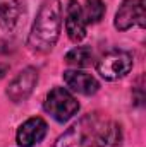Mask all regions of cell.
Segmentation results:
<instances>
[{"mask_svg": "<svg viewBox=\"0 0 146 147\" xmlns=\"http://www.w3.org/2000/svg\"><path fill=\"white\" fill-rule=\"evenodd\" d=\"M60 29H62L60 0H43L29 31L28 38L29 48L40 53L50 51L60 36Z\"/></svg>", "mask_w": 146, "mask_h": 147, "instance_id": "1", "label": "cell"}, {"mask_svg": "<svg viewBox=\"0 0 146 147\" xmlns=\"http://www.w3.org/2000/svg\"><path fill=\"white\" fill-rule=\"evenodd\" d=\"M100 125V118L93 115H86L77 120L72 127H69L52 147H91L95 144L96 128Z\"/></svg>", "mask_w": 146, "mask_h": 147, "instance_id": "2", "label": "cell"}, {"mask_svg": "<svg viewBox=\"0 0 146 147\" xmlns=\"http://www.w3.org/2000/svg\"><path fill=\"white\" fill-rule=\"evenodd\" d=\"M36 84H38V70L33 69V67H26L24 70H21L12 79V82L9 84L7 96L14 103L26 101L31 96V92L36 87Z\"/></svg>", "mask_w": 146, "mask_h": 147, "instance_id": "5", "label": "cell"}, {"mask_svg": "<svg viewBox=\"0 0 146 147\" xmlns=\"http://www.w3.org/2000/svg\"><path fill=\"white\" fill-rule=\"evenodd\" d=\"M48 125L43 118L40 116H33L29 120H26L16 134V142L19 147H35L36 144H40L45 135H46Z\"/></svg>", "mask_w": 146, "mask_h": 147, "instance_id": "6", "label": "cell"}, {"mask_svg": "<svg viewBox=\"0 0 146 147\" xmlns=\"http://www.w3.org/2000/svg\"><path fill=\"white\" fill-rule=\"evenodd\" d=\"M43 108L53 120L65 123L79 111V103L65 87H53L46 94Z\"/></svg>", "mask_w": 146, "mask_h": 147, "instance_id": "3", "label": "cell"}, {"mask_svg": "<svg viewBox=\"0 0 146 147\" xmlns=\"http://www.w3.org/2000/svg\"><path fill=\"white\" fill-rule=\"evenodd\" d=\"M132 101H134V105H138V106H143V103H145V86H143V75L138 79V84L134 86V89H132Z\"/></svg>", "mask_w": 146, "mask_h": 147, "instance_id": "14", "label": "cell"}, {"mask_svg": "<svg viewBox=\"0 0 146 147\" xmlns=\"http://www.w3.org/2000/svg\"><path fill=\"white\" fill-rule=\"evenodd\" d=\"M136 24H139L141 28L146 26V0H138V21Z\"/></svg>", "mask_w": 146, "mask_h": 147, "instance_id": "15", "label": "cell"}, {"mask_svg": "<svg viewBox=\"0 0 146 147\" xmlns=\"http://www.w3.org/2000/svg\"><path fill=\"white\" fill-rule=\"evenodd\" d=\"M138 21V0H124L115 14L113 26L119 31L131 29Z\"/></svg>", "mask_w": 146, "mask_h": 147, "instance_id": "10", "label": "cell"}, {"mask_svg": "<svg viewBox=\"0 0 146 147\" xmlns=\"http://www.w3.org/2000/svg\"><path fill=\"white\" fill-rule=\"evenodd\" d=\"M83 9V16L86 24H95L98 21H102V17L105 16V3L102 0H86Z\"/></svg>", "mask_w": 146, "mask_h": 147, "instance_id": "13", "label": "cell"}, {"mask_svg": "<svg viewBox=\"0 0 146 147\" xmlns=\"http://www.w3.org/2000/svg\"><path fill=\"white\" fill-rule=\"evenodd\" d=\"M64 82H65V86L71 91L84 94V96H91V94H95L100 89L98 80L91 74L81 72L77 69L76 70H65L64 72Z\"/></svg>", "mask_w": 146, "mask_h": 147, "instance_id": "8", "label": "cell"}, {"mask_svg": "<svg viewBox=\"0 0 146 147\" xmlns=\"http://www.w3.org/2000/svg\"><path fill=\"white\" fill-rule=\"evenodd\" d=\"M7 72H9V65H5V63H0V79H3Z\"/></svg>", "mask_w": 146, "mask_h": 147, "instance_id": "16", "label": "cell"}, {"mask_svg": "<svg viewBox=\"0 0 146 147\" xmlns=\"http://www.w3.org/2000/svg\"><path fill=\"white\" fill-rule=\"evenodd\" d=\"M65 31L72 41L79 43L86 36V21L83 9L76 0H69L65 5Z\"/></svg>", "mask_w": 146, "mask_h": 147, "instance_id": "7", "label": "cell"}, {"mask_svg": "<svg viewBox=\"0 0 146 147\" xmlns=\"http://www.w3.org/2000/svg\"><path fill=\"white\" fill-rule=\"evenodd\" d=\"M21 17L19 0H0V28L12 29Z\"/></svg>", "mask_w": 146, "mask_h": 147, "instance_id": "11", "label": "cell"}, {"mask_svg": "<svg viewBox=\"0 0 146 147\" xmlns=\"http://www.w3.org/2000/svg\"><path fill=\"white\" fill-rule=\"evenodd\" d=\"M122 142V128L117 121H100L95 135L96 147H119Z\"/></svg>", "mask_w": 146, "mask_h": 147, "instance_id": "9", "label": "cell"}, {"mask_svg": "<svg viewBox=\"0 0 146 147\" xmlns=\"http://www.w3.org/2000/svg\"><path fill=\"white\" fill-rule=\"evenodd\" d=\"M93 58H95V55L89 46H76L65 55V62L76 69L89 67L93 63Z\"/></svg>", "mask_w": 146, "mask_h": 147, "instance_id": "12", "label": "cell"}, {"mask_svg": "<svg viewBox=\"0 0 146 147\" xmlns=\"http://www.w3.org/2000/svg\"><path fill=\"white\" fill-rule=\"evenodd\" d=\"M132 63V55L129 51L112 50L96 62V70L105 80H117L131 72Z\"/></svg>", "mask_w": 146, "mask_h": 147, "instance_id": "4", "label": "cell"}]
</instances>
